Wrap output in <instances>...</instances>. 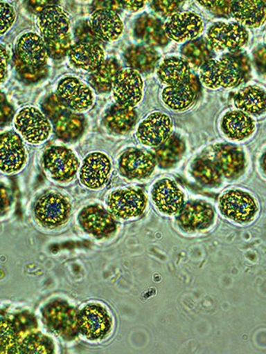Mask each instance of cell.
Masks as SVG:
<instances>
[{
  "label": "cell",
  "instance_id": "cell-1",
  "mask_svg": "<svg viewBox=\"0 0 266 354\" xmlns=\"http://www.w3.org/2000/svg\"><path fill=\"white\" fill-rule=\"evenodd\" d=\"M44 324L55 336L64 340H73L79 334L78 312L63 300H53L44 306L43 311Z\"/></svg>",
  "mask_w": 266,
  "mask_h": 354
},
{
  "label": "cell",
  "instance_id": "cell-2",
  "mask_svg": "<svg viewBox=\"0 0 266 354\" xmlns=\"http://www.w3.org/2000/svg\"><path fill=\"white\" fill-rule=\"evenodd\" d=\"M78 325L79 333L87 339L100 341L109 337L112 331L113 319L105 306L91 303L78 312Z\"/></svg>",
  "mask_w": 266,
  "mask_h": 354
},
{
  "label": "cell",
  "instance_id": "cell-3",
  "mask_svg": "<svg viewBox=\"0 0 266 354\" xmlns=\"http://www.w3.org/2000/svg\"><path fill=\"white\" fill-rule=\"evenodd\" d=\"M14 124L22 140L28 144H42L52 132L48 118L34 106H26L19 111Z\"/></svg>",
  "mask_w": 266,
  "mask_h": 354
},
{
  "label": "cell",
  "instance_id": "cell-4",
  "mask_svg": "<svg viewBox=\"0 0 266 354\" xmlns=\"http://www.w3.org/2000/svg\"><path fill=\"white\" fill-rule=\"evenodd\" d=\"M218 207L224 217L238 223H250L258 211L254 197L242 189L224 192L218 201Z\"/></svg>",
  "mask_w": 266,
  "mask_h": 354
},
{
  "label": "cell",
  "instance_id": "cell-5",
  "mask_svg": "<svg viewBox=\"0 0 266 354\" xmlns=\"http://www.w3.org/2000/svg\"><path fill=\"white\" fill-rule=\"evenodd\" d=\"M206 39L214 50L236 53L248 44L249 34L237 22L218 21L209 28Z\"/></svg>",
  "mask_w": 266,
  "mask_h": 354
},
{
  "label": "cell",
  "instance_id": "cell-6",
  "mask_svg": "<svg viewBox=\"0 0 266 354\" xmlns=\"http://www.w3.org/2000/svg\"><path fill=\"white\" fill-rule=\"evenodd\" d=\"M35 217L43 226L57 227L68 223L71 205L64 196L48 192L37 199L34 207Z\"/></svg>",
  "mask_w": 266,
  "mask_h": 354
},
{
  "label": "cell",
  "instance_id": "cell-7",
  "mask_svg": "<svg viewBox=\"0 0 266 354\" xmlns=\"http://www.w3.org/2000/svg\"><path fill=\"white\" fill-rule=\"evenodd\" d=\"M148 198L143 192L123 189L113 192L107 198V207L116 219L130 220L141 216L147 207Z\"/></svg>",
  "mask_w": 266,
  "mask_h": 354
},
{
  "label": "cell",
  "instance_id": "cell-8",
  "mask_svg": "<svg viewBox=\"0 0 266 354\" xmlns=\"http://www.w3.org/2000/svg\"><path fill=\"white\" fill-rule=\"evenodd\" d=\"M43 165L53 180L69 183L77 175L79 160L74 151L69 148L55 147L44 153Z\"/></svg>",
  "mask_w": 266,
  "mask_h": 354
},
{
  "label": "cell",
  "instance_id": "cell-9",
  "mask_svg": "<svg viewBox=\"0 0 266 354\" xmlns=\"http://www.w3.org/2000/svg\"><path fill=\"white\" fill-rule=\"evenodd\" d=\"M143 91V79L138 71L132 68L120 71L112 88L116 104L133 109L141 102Z\"/></svg>",
  "mask_w": 266,
  "mask_h": 354
},
{
  "label": "cell",
  "instance_id": "cell-10",
  "mask_svg": "<svg viewBox=\"0 0 266 354\" xmlns=\"http://www.w3.org/2000/svg\"><path fill=\"white\" fill-rule=\"evenodd\" d=\"M78 221L85 232L98 239L109 238L117 230L116 218L99 205L85 207L79 214Z\"/></svg>",
  "mask_w": 266,
  "mask_h": 354
},
{
  "label": "cell",
  "instance_id": "cell-11",
  "mask_svg": "<svg viewBox=\"0 0 266 354\" xmlns=\"http://www.w3.org/2000/svg\"><path fill=\"white\" fill-rule=\"evenodd\" d=\"M56 94L69 110L83 113L93 106L94 95L91 88L79 79L68 77L60 81Z\"/></svg>",
  "mask_w": 266,
  "mask_h": 354
},
{
  "label": "cell",
  "instance_id": "cell-12",
  "mask_svg": "<svg viewBox=\"0 0 266 354\" xmlns=\"http://www.w3.org/2000/svg\"><path fill=\"white\" fill-rule=\"evenodd\" d=\"M210 159L213 161L221 175L227 179H236L246 169L245 153L236 145L218 144L211 148Z\"/></svg>",
  "mask_w": 266,
  "mask_h": 354
},
{
  "label": "cell",
  "instance_id": "cell-13",
  "mask_svg": "<svg viewBox=\"0 0 266 354\" xmlns=\"http://www.w3.org/2000/svg\"><path fill=\"white\" fill-rule=\"evenodd\" d=\"M168 39L177 43H188L197 39L204 30V21L195 12H177L164 24Z\"/></svg>",
  "mask_w": 266,
  "mask_h": 354
},
{
  "label": "cell",
  "instance_id": "cell-14",
  "mask_svg": "<svg viewBox=\"0 0 266 354\" xmlns=\"http://www.w3.org/2000/svg\"><path fill=\"white\" fill-rule=\"evenodd\" d=\"M215 221V211L207 202L196 201L183 205L177 214V225L186 232L208 230Z\"/></svg>",
  "mask_w": 266,
  "mask_h": 354
},
{
  "label": "cell",
  "instance_id": "cell-15",
  "mask_svg": "<svg viewBox=\"0 0 266 354\" xmlns=\"http://www.w3.org/2000/svg\"><path fill=\"white\" fill-rule=\"evenodd\" d=\"M172 126L166 113H152L139 125L136 136L145 147H158L172 136Z\"/></svg>",
  "mask_w": 266,
  "mask_h": 354
},
{
  "label": "cell",
  "instance_id": "cell-16",
  "mask_svg": "<svg viewBox=\"0 0 266 354\" xmlns=\"http://www.w3.org/2000/svg\"><path fill=\"white\" fill-rule=\"evenodd\" d=\"M27 160L24 140L18 133L6 131L0 138V169L6 174L20 171Z\"/></svg>",
  "mask_w": 266,
  "mask_h": 354
},
{
  "label": "cell",
  "instance_id": "cell-17",
  "mask_svg": "<svg viewBox=\"0 0 266 354\" xmlns=\"http://www.w3.org/2000/svg\"><path fill=\"white\" fill-rule=\"evenodd\" d=\"M200 88H201V82L197 75L191 73L180 83L164 88L161 99L170 109L186 110L192 106L197 99Z\"/></svg>",
  "mask_w": 266,
  "mask_h": 354
},
{
  "label": "cell",
  "instance_id": "cell-18",
  "mask_svg": "<svg viewBox=\"0 0 266 354\" xmlns=\"http://www.w3.org/2000/svg\"><path fill=\"white\" fill-rule=\"evenodd\" d=\"M112 164L107 155L91 153L85 157L82 164L79 178L85 187L91 189L103 188L109 181Z\"/></svg>",
  "mask_w": 266,
  "mask_h": 354
},
{
  "label": "cell",
  "instance_id": "cell-19",
  "mask_svg": "<svg viewBox=\"0 0 266 354\" xmlns=\"http://www.w3.org/2000/svg\"><path fill=\"white\" fill-rule=\"evenodd\" d=\"M157 159L150 153L141 149L125 151L119 159V170L126 178L143 180L153 174Z\"/></svg>",
  "mask_w": 266,
  "mask_h": 354
},
{
  "label": "cell",
  "instance_id": "cell-20",
  "mask_svg": "<svg viewBox=\"0 0 266 354\" xmlns=\"http://www.w3.org/2000/svg\"><path fill=\"white\" fill-rule=\"evenodd\" d=\"M152 198L157 209L167 216L179 214L185 205L181 189L172 180L161 179L152 189Z\"/></svg>",
  "mask_w": 266,
  "mask_h": 354
},
{
  "label": "cell",
  "instance_id": "cell-21",
  "mask_svg": "<svg viewBox=\"0 0 266 354\" xmlns=\"http://www.w3.org/2000/svg\"><path fill=\"white\" fill-rule=\"evenodd\" d=\"M218 61L221 68L222 87H237L249 80L251 68L247 55L231 53L222 56Z\"/></svg>",
  "mask_w": 266,
  "mask_h": 354
},
{
  "label": "cell",
  "instance_id": "cell-22",
  "mask_svg": "<svg viewBox=\"0 0 266 354\" xmlns=\"http://www.w3.org/2000/svg\"><path fill=\"white\" fill-rule=\"evenodd\" d=\"M15 50L17 56L21 62L35 68H43L48 61L46 42L36 33L22 35L17 41Z\"/></svg>",
  "mask_w": 266,
  "mask_h": 354
},
{
  "label": "cell",
  "instance_id": "cell-23",
  "mask_svg": "<svg viewBox=\"0 0 266 354\" xmlns=\"http://www.w3.org/2000/svg\"><path fill=\"white\" fill-rule=\"evenodd\" d=\"M90 24L98 39L105 42H114L120 39L123 24L117 12L109 9H96L91 15Z\"/></svg>",
  "mask_w": 266,
  "mask_h": 354
},
{
  "label": "cell",
  "instance_id": "cell-24",
  "mask_svg": "<svg viewBox=\"0 0 266 354\" xmlns=\"http://www.w3.org/2000/svg\"><path fill=\"white\" fill-rule=\"evenodd\" d=\"M69 59L75 68L94 72L105 62V53L100 44L78 43L69 52Z\"/></svg>",
  "mask_w": 266,
  "mask_h": 354
},
{
  "label": "cell",
  "instance_id": "cell-25",
  "mask_svg": "<svg viewBox=\"0 0 266 354\" xmlns=\"http://www.w3.org/2000/svg\"><path fill=\"white\" fill-rule=\"evenodd\" d=\"M37 26L44 39H51L69 33L71 21L68 15L60 6L52 4L47 6L39 12Z\"/></svg>",
  "mask_w": 266,
  "mask_h": 354
},
{
  "label": "cell",
  "instance_id": "cell-26",
  "mask_svg": "<svg viewBox=\"0 0 266 354\" xmlns=\"http://www.w3.org/2000/svg\"><path fill=\"white\" fill-rule=\"evenodd\" d=\"M230 15L244 28L261 27L266 21V3L254 0L233 1Z\"/></svg>",
  "mask_w": 266,
  "mask_h": 354
},
{
  "label": "cell",
  "instance_id": "cell-27",
  "mask_svg": "<svg viewBox=\"0 0 266 354\" xmlns=\"http://www.w3.org/2000/svg\"><path fill=\"white\" fill-rule=\"evenodd\" d=\"M221 129L230 140L243 141L255 132L256 122L251 116L242 111H229L222 118Z\"/></svg>",
  "mask_w": 266,
  "mask_h": 354
},
{
  "label": "cell",
  "instance_id": "cell-28",
  "mask_svg": "<svg viewBox=\"0 0 266 354\" xmlns=\"http://www.w3.org/2000/svg\"><path fill=\"white\" fill-rule=\"evenodd\" d=\"M237 110L250 116H259L266 113V91L264 88L249 85L242 88L234 97Z\"/></svg>",
  "mask_w": 266,
  "mask_h": 354
},
{
  "label": "cell",
  "instance_id": "cell-29",
  "mask_svg": "<svg viewBox=\"0 0 266 354\" xmlns=\"http://www.w3.org/2000/svg\"><path fill=\"white\" fill-rule=\"evenodd\" d=\"M157 74L161 84L170 86L185 80L191 74V66L184 58L169 57L161 62Z\"/></svg>",
  "mask_w": 266,
  "mask_h": 354
},
{
  "label": "cell",
  "instance_id": "cell-30",
  "mask_svg": "<svg viewBox=\"0 0 266 354\" xmlns=\"http://www.w3.org/2000/svg\"><path fill=\"white\" fill-rule=\"evenodd\" d=\"M135 32L139 39L151 46H166L169 40L161 22L150 15H142L139 19Z\"/></svg>",
  "mask_w": 266,
  "mask_h": 354
},
{
  "label": "cell",
  "instance_id": "cell-31",
  "mask_svg": "<svg viewBox=\"0 0 266 354\" xmlns=\"http://www.w3.org/2000/svg\"><path fill=\"white\" fill-rule=\"evenodd\" d=\"M136 118L134 109L116 104L107 111L104 122L110 131L123 135L131 131Z\"/></svg>",
  "mask_w": 266,
  "mask_h": 354
},
{
  "label": "cell",
  "instance_id": "cell-32",
  "mask_svg": "<svg viewBox=\"0 0 266 354\" xmlns=\"http://www.w3.org/2000/svg\"><path fill=\"white\" fill-rule=\"evenodd\" d=\"M121 71L118 62L109 59L104 62L97 71L93 72L90 77L91 87L98 93H109L112 91L118 73Z\"/></svg>",
  "mask_w": 266,
  "mask_h": 354
},
{
  "label": "cell",
  "instance_id": "cell-33",
  "mask_svg": "<svg viewBox=\"0 0 266 354\" xmlns=\"http://www.w3.org/2000/svg\"><path fill=\"white\" fill-rule=\"evenodd\" d=\"M125 59L127 64L134 71L150 73L157 66L159 56L150 46H132L126 50Z\"/></svg>",
  "mask_w": 266,
  "mask_h": 354
},
{
  "label": "cell",
  "instance_id": "cell-34",
  "mask_svg": "<svg viewBox=\"0 0 266 354\" xmlns=\"http://www.w3.org/2000/svg\"><path fill=\"white\" fill-rule=\"evenodd\" d=\"M53 122H55V131L57 137L63 141L77 140L84 131L83 117L69 112V111L63 113Z\"/></svg>",
  "mask_w": 266,
  "mask_h": 354
},
{
  "label": "cell",
  "instance_id": "cell-35",
  "mask_svg": "<svg viewBox=\"0 0 266 354\" xmlns=\"http://www.w3.org/2000/svg\"><path fill=\"white\" fill-rule=\"evenodd\" d=\"M185 143L181 138L172 135L163 145L155 150V159L163 169H169L181 159L185 153Z\"/></svg>",
  "mask_w": 266,
  "mask_h": 354
},
{
  "label": "cell",
  "instance_id": "cell-36",
  "mask_svg": "<svg viewBox=\"0 0 266 354\" xmlns=\"http://www.w3.org/2000/svg\"><path fill=\"white\" fill-rule=\"evenodd\" d=\"M181 53L190 66L200 68L214 57V50L207 39H196L184 44Z\"/></svg>",
  "mask_w": 266,
  "mask_h": 354
},
{
  "label": "cell",
  "instance_id": "cell-37",
  "mask_svg": "<svg viewBox=\"0 0 266 354\" xmlns=\"http://www.w3.org/2000/svg\"><path fill=\"white\" fill-rule=\"evenodd\" d=\"M192 174L196 181L207 187L220 186L223 180L220 170L210 158H200L193 163Z\"/></svg>",
  "mask_w": 266,
  "mask_h": 354
},
{
  "label": "cell",
  "instance_id": "cell-38",
  "mask_svg": "<svg viewBox=\"0 0 266 354\" xmlns=\"http://www.w3.org/2000/svg\"><path fill=\"white\" fill-rule=\"evenodd\" d=\"M53 344L48 337L40 332H33L27 335L19 344L15 353H53Z\"/></svg>",
  "mask_w": 266,
  "mask_h": 354
},
{
  "label": "cell",
  "instance_id": "cell-39",
  "mask_svg": "<svg viewBox=\"0 0 266 354\" xmlns=\"http://www.w3.org/2000/svg\"><path fill=\"white\" fill-rule=\"evenodd\" d=\"M199 80L202 85L211 90L222 87L220 63L218 59H212L199 68Z\"/></svg>",
  "mask_w": 266,
  "mask_h": 354
},
{
  "label": "cell",
  "instance_id": "cell-40",
  "mask_svg": "<svg viewBox=\"0 0 266 354\" xmlns=\"http://www.w3.org/2000/svg\"><path fill=\"white\" fill-rule=\"evenodd\" d=\"M46 44L49 57L60 59L65 57L72 49L73 42L71 34L66 33L51 39H44Z\"/></svg>",
  "mask_w": 266,
  "mask_h": 354
},
{
  "label": "cell",
  "instance_id": "cell-41",
  "mask_svg": "<svg viewBox=\"0 0 266 354\" xmlns=\"http://www.w3.org/2000/svg\"><path fill=\"white\" fill-rule=\"evenodd\" d=\"M15 64L18 74L21 75V77L24 78L25 81L30 82V83H33V82H37L44 78L46 77L47 73L46 66H43V68H35V66L28 65L26 63L21 62L17 56H15Z\"/></svg>",
  "mask_w": 266,
  "mask_h": 354
},
{
  "label": "cell",
  "instance_id": "cell-42",
  "mask_svg": "<svg viewBox=\"0 0 266 354\" xmlns=\"http://www.w3.org/2000/svg\"><path fill=\"white\" fill-rule=\"evenodd\" d=\"M42 110L44 115L55 122L57 118L68 112L69 109L60 99L58 95L52 94L42 104Z\"/></svg>",
  "mask_w": 266,
  "mask_h": 354
},
{
  "label": "cell",
  "instance_id": "cell-43",
  "mask_svg": "<svg viewBox=\"0 0 266 354\" xmlns=\"http://www.w3.org/2000/svg\"><path fill=\"white\" fill-rule=\"evenodd\" d=\"M15 18L17 15L14 8L8 3H0V30H1L2 36L10 30L12 24H15Z\"/></svg>",
  "mask_w": 266,
  "mask_h": 354
},
{
  "label": "cell",
  "instance_id": "cell-44",
  "mask_svg": "<svg viewBox=\"0 0 266 354\" xmlns=\"http://www.w3.org/2000/svg\"><path fill=\"white\" fill-rule=\"evenodd\" d=\"M75 35L78 43L99 44L100 42V40L94 32L90 21L79 22L75 28Z\"/></svg>",
  "mask_w": 266,
  "mask_h": 354
},
{
  "label": "cell",
  "instance_id": "cell-45",
  "mask_svg": "<svg viewBox=\"0 0 266 354\" xmlns=\"http://www.w3.org/2000/svg\"><path fill=\"white\" fill-rule=\"evenodd\" d=\"M198 4L204 6L205 9L216 15L228 17V15H230L233 1H227V0H223V1H199Z\"/></svg>",
  "mask_w": 266,
  "mask_h": 354
},
{
  "label": "cell",
  "instance_id": "cell-46",
  "mask_svg": "<svg viewBox=\"0 0 266 354\" xmlns=\"http://www.w3.org/2000/svg\"><path fill=\"white\" fill-rule=\"evenodd\" d=\"M181 3L177 1H163V0H157L154 1L152 6L154 11L159 14L161 17L169 19L174 14L177 12Z\"/></svg>",
  "mask_w": 266,
  "mask_h": 354
},
{
  "label": "cell",
  "instance_id": "cell-47",
  "mask_svg": "<svg viewBox=\"0 0 266 354\" xmlns=\"http://www.w3.org/2000/svg\"><path fill=\"white\" fill-rule=\"evenodd\" d=\"M9 59H10V55H9L8 50L1 46V73L0 74H1L2 84L8 78Z\"/></svg>",
  "mask_w": 266,
  "mask_h": 354
},
{
  "label": "cell",
  "instance_id": "cell-48",
  "mask_svg": "<svg viewBox=\"0 0 266 354\" xmlns=\"http://www.w3.org/2000/svg\"><path fill=\"white\" fill-rule=\"evenodd\" d=\"M255 61L259 71L266 74V46L256 50Z\"/></svg>",
  "mask_w": 266,
  "mask_h": 354
},
{
  "label": "cell",
  "instance_id": "cell-49",
  "mask_svg": "<svg viewBox=\"0 0 266 354\" xmlns=\"http://www.w3.org/2000/svg\"><path fill=\"white\" fill-rule=\"evenodd\" d=\"M120 6L125 10L135 12L141 10L144 8V1H119Z\"/></svg>",
  "mask_w": 266,
  "mask_h": 354
},
{
  "label": "cell",
  "instance_id": "cell-50",
  "mask_svg": "<svg viewBox=\"0 0 266 354\" xmlns=\"http://www.w3.org/2000/svg\"><path fill=\"white\" fill-rule=\"evenodd\" d=\"M261 167L263 171H264L266 174V153L264 155H263L261 159Z\"/></svg>",
  "mask_w": 266,
  "mask_h": 354
},
{
  "label": "cell",
  "instance_id": "cell-51",
  "mask_svg": "<svg viewBox=\"0 0 266 354\" xmlns=\"http://www.w3.org/2000/svg\"></svg>",
  "mask_w": 266,
  "mask_h": 354
}]
</instances>
